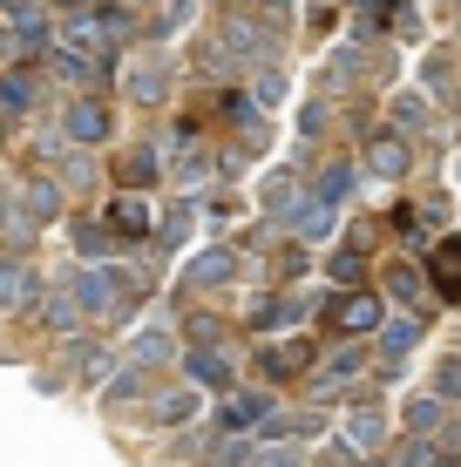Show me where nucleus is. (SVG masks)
I'll return each mask as SVG.
<instances>
[{
	"label": "nucleus",
	"instance_id": "f257e3e1",
	"mask_svg": "<svg viewBox=\"0 0 461 467\" xmlns=\"http://www.w3.org/2000/svg\"><path fill=\"white\" fill-rule=\"evenodd\" d=\"M75 305H82V318H109L122 305V292H130V285H122V271H75Z\"/></svg>",
	"mask_w": 461,
	"mask_h": 467
},
{
	"label": "nucleus",
	"instance_id": "f03ea898",
	"mask_svg": "<svg viewBox=\"0 0 461 467\" xmlns=\"http://www.w3.org/2000/svg\"><path fill=\"white\" fill-rule=\"evenodd\" d=\"M346 441H353V447H380V441H387V413H380V407H353Z\"/></svg>",
	"mask_w": 461,
	"mask_h": 467
},
{
	"label": "nucleus",
	"instance_id": "7ed1b4c3",
	"mask_svg": "<svg viewBox=\"0 0 461 467\" xmlns=\"http://www.w3.org/2000/svg\"><path fill=\"white\" fill-rule=\"evenodd\" d=\"M414 318H393V326L387 332H380V352H387V373H401V359H407V352H414Z\"/></svg>",
	"mask_w": 461,
	"mask_h": 467
},
{
	"label": "nucleus",
	"instance_id": "20e7f679",
	"mask_svg": "<svg viewBox=\"0 0 461 467\" xmlns=\"http://www.w3.org/2000/svg\"><path fill=\"white\" fill-rule=\"evenodd\" d=\"M27 292H35V278H27V265H14V257H0V312H14Z\"/></svg>",
	"mask_w": 461,
	"mask_h": 467
},
{
	"label": "nucleus",
	"instance_id": "39448f33",
	"mask_svg": "<svg viewBox=\"0 0 461 467\" xmlns=\"http://www.w3.org/2000/svg\"><path fill=\"white\" fill-rule=\"evenodd\" d=\"M68 136H75V142H102V136H109V116H102L95 102H75V109H68Z\"/></svg>",
	"mask_w": 461,
	"mask_h": 467
},
{
	"label": "nucleus",
	"instance_id": "423d86ee",
	"mask_svg": "<svg viewBox=\"0 0 461 467\" xmlns=\"http://www.w3.org/2000/svg\"><path fill=\"white\" fill-rule=\"evenodd\" d=\"M170 352H177V339H170V332H136V346H130V366H163Z\"/></svg>",
	"mask_w": 461,
	"mask_h": 467
},
{
	"label": "nucleus",
	"instance_id": "0eeeda50",
	"mask_svg": "<svg viewBox=\"0 0 461 467\" xmlns=\"http://www.w3.org/2000/svg\"><path fill=\"white\" fill-rule=\"evenodd\" d=\"M231 278V251H204L197 265L183 271V285H225Z\"/></svg>",
	"mask_w": 461,
	"mask_h": 467
},
{
	"label": "nucleus",
	"instance_id": "6e6552de",
	"mask_svg": "<svg viewBox=\"0 0 461 467\" xmlns=\"http://www.w3.org/2000/svg\"><path fill=\"white\" fill-rule=\"evenodd\" d=\"M292 318H299V305H292V298H258L251 326H258V332H278V326H292Z\"/></svg>",
	"mask_w": 461,
	"mask_h": 467
},
{
	"label": "nucleus",
	"instance_id": "1a4fd4ad",
	"mask_svg": "<svg viewBox=\"0 0 461 467\" xmlns=\"http://www.w3.org/2000/svg\"><path fill=\"white\" fill-rule=\"evenodd\" d=\"M190 373H197L204 386H231V359L225 352H190Z\"/></svg>",
	"mask_w": 461,
	"mask_h": 467
},
{
	"label": "nucleus",
	"instance_id": "9d476101",
	"mask_svg": "<svg viewBox=\"0 0 461 467\" xmlns=\"http://www.w3.org/2000/svg\"><path fill=\"white\" fill-rule=\"evenodd\" d=\"M340 318H346L353 332H373V326H380V298H346V305H340Z\"/></svg>",
	"mask_w": 461,
	"mask_h": 467
},
{
	"label": "nucleus",
	"instance_id": "9b49d317",
	"mask_svg": "<svg viewBox=\"0 0 461 467\" xmlns=\"http://www.w3.org/2000/svg\"><path fill=\"white\" fill-rule=\"evenodd\" d=\"M35 102V75H0V109H27Z\"/></svg>",
	"mask_w": 461,
	"mask_h": 467
},
{
	"label": "nucleus",
	"instance_id": "f8f14e48",
	"mask_svg": "<svg viewBox=\"0 0 461 467\" xmlns=\"http://www.w3.org/2000/svg\"><path fill=\"white\" fill-rule=\"evenodd\" d=\"M130 88L142 95V102H156V95H163V68H150V61H136V68H130Z\"/></svg>",
	"mask_w": 461,
	"mask_h": 467
},
{
	"label": "nucleus",
	"instance_id": "ddd939ff",
	"mask_svg": "<svg viewBox=\"0 0 461 467\" xmlns=\"http://www.w3.org/2000/svg\"><path fill=\"white\" fill-rule=\"evenodd\" d=\"M55 211H61V190H55V183H35V190H27V217H35V223L55 217Z\"/></svg>",
	"mask_w": 461,
	"mask_h": 467
},
{
	"label": "nucleus",
	"instance_id": "4468645a",
	"mask_svg": "<svg viewBox=\"0 0 461 467\" xmlns=\"http://www.w3.org/2000/svg\"><path fill=\"white\" fill-rule=\"evenodd\" d=\"M109 223H116V231H150V211H142V203H116V211H109Z\"/></svg>",
	"mask_w": 461,
	"mask_h": 467
},
{
	"label": "nucleus",
	"instance_id": "2eb2a0df",
	"mask_svg": "<svg viewBox=\"0 0 461 467\" xmlns=\"http://www.w3.org/2000/svg\"><path fill=\"white\" fill-rule=\"evenodd\" d=\"M407 427H414V433H435V427H441V400H414V407H407Z\"/></svg>",
	"mask_w": 461,
	"mask_h": 467
},
{
	"label": "nucleus",
	"instance_id": "dca6fc26",
	"mask_svg": "<svg viewBox=\"0 0 461 467\" xmlns=\"http://www.w3.org/2000/svg\"><path fill=\"white\" fill-rule=\"evenodd\" d=\"M299 231H306V237H326V231H332V203H326V197H312V211L299 217Z\"/></svg>",
	"mask_w": 461,
	"mask_h": 467
},
{
	"label": "nucleus",
	"instance_id": "f3484780",
	"mask_svg": "<svg viewBox=\"0 0 461 467\" xmlns=\"http://www.w3.org/2000/svg\"><path fill=\"white\" fill-rule=\"evenodd\" d=\"M435 271H441V285H461V244H455V237L435 251Z\"/></svg>",
	"mask_w": 461,
	"mask_h": 467
},
{
	"label": "nucleus",
	"instance_id": "a211bd4d",
	"mask_svg": "<svg viewBox=\"0 0 461 467\" xmlns=\"http://www.w3.org/2000/svg\"><path fill=\"white\" fill-rule=\"evenodd\" d=\"M346 190H353V170H340V163H332V170L320 176V197H326V203H340Z\"/></svg>",
	"mask_w": 461,
	"mask_h": 467
},
{
	"label": "nucleus",
	"instance_id": "6ab92c4d",
	"mask_svg": "<svg viewBox=\"0 0 461 467\" xmlns=\"http://www.w3.org/2000/svg\"><path fill=\"white\" fill-rule=\"evenodd\" d=\"M251 420H258V400H251V393H237L231 407H225V427L237 433V427H251Z\"/></svg>",
	"mask_w": 461,
	"mask_h": 467
},
{
	"label": "nucleus",
	"instance_id": "aec40b11",
	"mask_svg": "<svg viewBox=\"0 0 461 467\" xmlns=\"http://www.w3.org/2000/svg\"><path fill=\"white\" fill-rule=\"evenodd\" d=\"M265 211H292V176H272V183H265Z\"/></svg>",
	"mask_w": 461,
	"mask_h": 467
},
{
	"label": "nucleus",
	"instance_id": "412c9836",
	"mask_svg": "<svg viewBox=\"0 0 461 467\" xmlns=\"http://www.w3.org/2000/svg\"><path fill=\"white\" fill-rule=\"evenodd\" d=\"M373 170H380V176H401V170H407V150H401V142H380Z\"/></svg>",
	"mask_w": 461,
	"mask_h": 467
},
{
	"label": "nucleus",
	"instance_id": "4be33fe9",
	"mask_svg": "<svg viewBox=\"0 0 461 467\" xmlns=\"http://www.w3.org/2000/svg\"><path fill=\"white\" fill-rule=\"evenodd\" d=\"M190 407H197V393H170L156 413H163V427H177V420H190Z\"/></svg>",
	"mask_w": 461,
	"mask_h": 467
},
{
	"label": "nucleus",
	"instance_id": "5701e85b",
	"mask_svg": "<svg viewBox=\"0 0 461 467\" xmlns=\"http://www.w3.org/2000/svg\"><path fill=\"white\" fill-rule=\"evenodd\" d=\"M332 278L353 285V278H360V251H332Z\"/></svg>",
	"mask_w": 461,
	"mask_h": 467
},
{
	"label": "nucleus",
	"instance_id": "b1692460",
	"mask_svg": "<svg viewBox=\"0 0 461 467\" xmlns=\"http://www.w3.org/2000/svg\"><path fill=\"white\" fill-rule=\"evenodd\" d=\"M122 176H130V183H150V176H156V156H130V163H122Z\"/></svg>",
	"mask_w": 461,
	"mask_h": 467
},
{
	"label": "nucleus",
	"instance_id": "393cba45",
	"mask_svg": "<svg viewBox=\"0 0 461 467\" xmlns=\"http://www.w3.org/2000/svg\"><path fill=\"white\" fill-rule=\"evenodd\" d=\"M258 467H299V447H265Z\"/></svg>",
	"mask_w": 461,
	"mask_h": 467
},
{
	"label": "nucleus",
	"instance_id": "a878e982",
	"mask_svg": "<svg viewBox=\"0 0 461 467\" xmlns=\"http://www.w3.org/2000/svg\"><path fill=\"white\" fill-rule=\"evenodd\" d=\"M441 393H448V400H461V359H448V366H441Z\"/></svg>",
	"mask_w": 461,
	"mask_h": 467
},
{
	"label": "nucleus",
	"instance_id": "bb28decb",
	"mask_svg": "<svg viewBox=\"0 0 461 467\" xmlns=\"http://www.w3.org/2000/svg\"><path fill=\"white\" fill-rule=\"evenodd\" d=\"M393 116H401V122H407V129H421V122H427V109H421V102H414V95H407V102H401V109H393Z\"/></svg>",
	"mask_w": 461,
	"mask_h": 467
},
{
	"label": "nucleus",
	"instance_id": "cd10ccee",
	"mask_svg": "<svg viewBox=\"0 0 461 467\" xmlns=\"http://www.w3.org/2000/svg\"><path fill=\"white\" fill-rule=\"evenodd\" d=\"M237 461H245V447H237V441H231V447H217V454H211V467H237Z\"/></svg>",
	"mask_w": 461,
	"mask_h": 467
},
{
	"label": "nucleus",
	"instance_id": "c85d7f7f",
	"mask_svg": "<svg viewBox=\"0 0 461 467\" xmlns=\"http://www.w3.org/2000/svg\"><path fill=\"white\" fill-rule=\"evenodd\" d=\"M0 7H7V14H21V7H27V0H0Z\"/></svg>",
	"mask_w": 461,
	"mask_h": 467
},
{
	"label": "nucleus",
	"instance_id": "c756f323",
	"mask_svg": "<svg viewBox=\"0 0 461 467\" xmlns=\"http://www.w3.org/2000/svg\"><path fill=\"white\" fill-rule=\"evenodd\" d=\"M0 142H7V122H0Z\"/></svg>",
	"mask_w": 461,
	"mask_h": 467
}]
</instances>
